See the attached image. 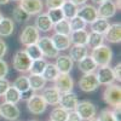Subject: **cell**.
Here are the masks:
<instances>
[{"instance_id": "1", "label": "cell", "mask_w": 121, "mask_h": 121, "mask_svg": "<svg viewBox=\"0 0 121 121\" xmlns=\"http://www.w3.org/2000/svg\"><path fill=\"white\" fill-rule=\"evenodd\" d=\"M91 57L93 58L96 64L98 67H103V65H109V63L113 59V51L112 48L107 45H100L96 48L92 50L91 52Z\"/></svg>"}, {"instance_id": "2", "label": "cell", "mask_w": 121, "mask_h": 121, "mask_svg": "<svg viewBox=\"0 0 121 121\" xmlns=\"http://www.w3.org/2000/svg\"><path fill=\"white\" fill-rule=\"evenodd\" d=\"M104 102L110 107H120L121 104V87L116 84L107 85L103 92Z\"/></svg>"}, {"instance_id": "3", "label": "cell", "mask_w": 121, "mask_h": 121, "mask_svg": "<svg viewBox=\"0 0 121 121\" xmlns=\"http://www.w3.org/2000/svg\"><path fill=\"white\" fill-rule=\"evenodd\" d=\"M30 64H32V59L27 55L26 51L21 50V51H17L13 56V68L17 72L21 73H27L30 69Z\"/></svg>"}, {"instance_id": "4", "label": "cell", "mask_w": 121, "mask_h": 121, "mask_svg": "<svg viewBox=\"0 0 121 121\" xmlns=\"http://www.w3.org/2000/svg\"><path fill=\"white\" fill-rule=\"evenodd\" d=\"M39 38H40L39 30L35 28V26L29 24V26H26L24 29L22 30L21 36H19V41H21L22 45L28 46L32 44H36Z\"/></svg>"}, {"instance_id": "5", "label": "cell", "mask_w": 121, "mask_h": 121, "mask_svg": "<svg viewBox=\"0 0 121 121\" xmlns=\"http://www.w3.org/2000/svg\"><path fill=\"white\" fill-rule=\"evenodd\" d=\"M75 112L79 114V116L82 120H90L97 115V109L93 103L88 102V100H82V102H78Z\"/></svg>"}, {"instance_id": "6", "label": "cell", "mask_w": 121, "mask_h": 121, "mask_svg": "<svg viewBox=\"0 0 121 121\" xmlns=\"http://www.w3.org/2000/svg\"><path fill=\"white\" fill-rule=\"evenodd\" d=\"M27 107L28 110L34 115H41L46 108L47 104L44 100V98L41 97V95H33L28 100H27Z\"/></svg>"}, {"instance_id": "7", "label": "cell", "mask_w": 121, "mask_h": 121, "mask_svg": "<svg viewBox=\"0 0 121 121\" xmlns=\"http://www.w3.org/2000/svg\"><path fill=\"white\" fill-rule=\"evenodd\" d=\"M79 87L84 92H92V91H96L99 87V82L98 79L96 76L95 73H87L84 74V76L80 78L79 80Z\"/></svg>"}, {"instance_id": "8", "label": "cell", "mask_w": 121, "mask_h": 121, "mask_svg": "<svg viewBox=\"0 0 121 121\" xmlns=\"http://www.w3.org/2000/svg\"><path fill=\"white\" fill-rule=\"evenodd\" d=\"M38 46L40 47L43 52V56H46L47 58H56L57 56H59V51L55 47V45L51 41V38L48 36H43V38H39L38 40Z\"/></svg>"}, {"instance_id": "9", "label": "cell", "mask_w": 121, "mask_h": 121, "mask_svg": "<svg viewBox=\"0 0 121 121\" xmlns=\"http://www.w3.org/2000/svg\"><path fill=\"white\" fill-rule=\"evenodd\" d=\"M76 16L82 18L86 23H90V24L98 18L97 9L93 5H90V4H85V5H81L80 7H78Z\"/></svg>"}, {"instance_id": "10", "label": "cell", "mask_w": 121, "mask_h": 121, "mask_svg": "<svg viewBox=\"0 0 121 121\" xmlns=\"http://www.w3.org/2000/svg\"><path fill=\"white\" fill-rule=\"evenodd\" d=\"M55 87L60 93L70 92L74 87V80L69 74H59L55 80Z\"/></svg>"}, {"instance_id": "11", "label": "cell", "mask_w": 121, "mask_h": 121, "mask_svg": "<svg viewBox=\"0 0 121 121\" xmlns=\"http://www.w3.org/2000/svg\"><path fill=\"white\" fill-rule=\"evenodd\" d=\"M0 115L6 120L16 121L19 117V115H21V112H19L17 104L4 102L1 105H0Z\"/></svg>"}, {"instance_id": "12", "label": "cell", "mask_w": 121, "mask_h": 121, "mask_svg": "<svg viewBox=\"0 0 121 121\" xmlns=\"http://www.w3.org/2000/svg\"><path fill=\"white\" fill-rule=\"evenodd\" d=\"M78 102H79V100H78L76 93H74L73 91H70V92L60 93V98H59L58 105L62 107L63 109H65L67 112H72V110H75Z\"/></svg>"}, {"instance_id": "13", "label": "cell", "mask_w": 121, "mask_h": 121, "mask_svg": "<svg viewBox=\"0 0 121 121\" xmlns=\"http://www.w3.org/2000/svg\"><path fill=\"white\" fill-rule=\"evenodd\" d=\"M116 11H117V7H116L115 3L112 1V0H105V1L100 3L99 7L97 9L98 17L104 18V19H109V18L114 17Z\"/></svg>"}, {"instance_id": "14", "label": "cell", "mask_w": 121, "mask_h": 121, "mask_svg": "<svg viewBox=\"0 0 121 121\" xmlns=\"http://www.w3.org/2000/svg\"><path fill=\"white\" fill-rule=\"evenodd\" d=\"M19 7H22L27 13L33 16L41 13V11L44 10V4L41 0H21Z\"/></svg>"}, {"instance_id": "15", "label": "cell", "mask_w": 121, "mask_h": 121, "mask_svg": "<svg viewBox=\"0 0 121 121\" xmlns=\"http://www.w3.org/2000/svg\"><path fill=\"white\" fill-rule=\"evenodd\" d=\"M97 79H98V82L99 85H110L115 81V78H114V73H113V69L110 68L109 65H103V67H99L97 70V74H96Z\"/></svg>"}, {"instance_id": "16", "label": "cell", "mask_w": 121, "mask_h": 121, "mask_svg": "<svg viewBox=\"0 0 121 121\" xmlns=\"http://www.w3.org/2000/svg\"><path fill=\"white\" fill-rule=\"evenodd\" d=\"M56 67L58 69L59 74H69L73 69L74 62L68 55H62V56H57L56 57Z\"/></svg>"}, {"instance_id": "17", "label": "cell", "mask_w": 121, "mask_h": 121, "mask_svg": "<svg viewBox=\"0 0 121 121\" xmlns=\"http://www.w3.org/2000/svg\"><path fill=\"white\" fill-rule=\"evenodd\" d=\"M41 97L46 102V104L50 105H58L59 98H60V92L53 86V87H44Z\"/></svg>"}, {"instance_id": "18", "label": "cell", "mask_w": 121, "mask_h": 121, "mask_svg": "<svg viewBox=\"0 0 121 121\" xmlns=\"http://www.w3.org/2000/svg\"><path fill=\"white\" fill-rule=\"evenodd\" d=\"M103 36L109 43H113V44L120 43V40H121V24L120 23L109 24L107 32L103 34Z\"/></svg>"}, {"instance_id": "19", "label": "cell", "mask_w": 121, "mask_h": 121, "mask_svg": "<svg viewBox=\"0 0 121 121\" xmlns=\"http://www.w3.org/2000/svg\"><path fill=\"white\" fill-rule=\"evenodd\" d=\"M51 41H52V44L55 45V47L58 50V51H65V50H68L70 46H72L69 35H63V34L55 33L51 36Z\"/></svg>"}, {"instance_id": "20", "label": "cell", "mask_w": 121, "mask_h": 121, "mask_svg": "<svg viewBox=\"0 0 121 121\" xmlns=\"http://www.w3.org/2000/svg\"><path fill=\"white\" fill-rule=\"evenodd\" d=\"M53 23L50 21V18L47 17L46 13H39L35 18V28L39 30V32H44L47 33L52 29Z\"/></svg>"}, {"instance_id": "21", "label": "cell", "mask_w": 121, "mask_h": 121, "mask_svg": "<svg viewBox=\"0 0 121 121\" xmlns=\"http://www.w3.org/2000/svg\"><path fill=\"white\" fill-rule=\"evenodd\" d=\"M78 64H79V70H80V72H82L84 74L95 73V70L98 68V65L96 64V62L93 60V58L91 56L84 57L80 62H78Z\"/></svg>"}, {"instance_id": "22", "label": "cell", "mask_w": 121, "mask_h": 121, "mask_svg": "<svg viewBox=\"0 0 121 121\" xmlns=\"http://www.w3.org/2000/svg\"><path fill=\"white\" fill-rule=\"evenodd\" d=\"M69 57L73 59V62H80L84 57L87 56V47L84 45H73L70 46Z\"/></svg>"}, {"instance_id": "23", "label": "cell", "mask_w": 121, "mask_h": 121, "mask_svg": "<svg viewBox=\"0 0 121 121\" xmlns=\"http://www.w3.org/2000/svg\"><path fill=\"white\" fill-rule=\"evenodd\" d=\"M87 36H88V33L86 32L85 29L75 30V32H72V33L69 34L72 45H84V46H86Z\"/></svg>"}, {"instance_id": "24", "label": "cell", "mask_w": 121, "mask_h": 121, "mask_svg": "<svg viewBox=\"0 0 121 121\" xmlns=\"http://www.w3.org/2000/svg\"><path fill=\"white\" fill-rule=\"evenodd\" d=\"M15 30V24L11 18H3L0 21V36H10Z\"/></svg>"}, {"instance_id": "25", "label": "cell", "mask_w": 121, "mask_h": 121, "mask_svg": "<svg viewBox=\"0 0 121 121\" xmlns=\"http://www.w3.org/2000/svg\"><path fill=\"white\" fill-rule=\"evenodd\" d=\"M29 80V87L33 91H39L43 90L46 85V80L43 78V75H35V74H30L28 76Z\"/></svg>"}, {"instance_id": "26", "label": "cell", "mask_w": 121, "mask_h": 121, "mask_svg": "<svg viewBox=\"0 0 121 121\" xmlns=\"http://www.w3.org/2000/svg\"><path fill=\"white\" fill-rule=\"evenodd\" d=\"M104 41V36L103 34H99V33H95V32H91L87 36V43H86V47L88 48H96L100 45H103Z\"/></svg>"}, {"instance_id": "27", "label": "cell", "mask_w": 121, "mask_h": 121, "mask_svg": "<svg viewBox=\"0 0 121 121\" xmlns=\"http://www.w3.org/2000/svg\"><path fill=\"white\" fill-rule=\"evenodd\" d=\"M43 78L46 80V81H55L56 78L59 75V72L56 67V64L53 63H46V67L43 72Z\"/></svg>"}, {"instance_id": "28", "label": "cell", "mask_w": 121, "mask_h": 121, "mask_svg": "<svg viewBox=\"0 0 121 121\" xmlns=\"http://www.w3.org/2000/svg\"><path fill=\"white\" fill-rule=\"evenodd\" d=\"M109 21L108 19H104V18H100L98 17L96 21H93L91 23V30L95 33H99V34H104L107 32V29L109 27Z\"/></svg>"}, {"instance_id": "29", "label": "cell", "mask_w": 121, "mask_h": 121, "mask_svg": "<svg viewBox=\"0 0 121 121\" xmlns=\"http://www.w3.org/2000/svg\"><path fill=\"white\" fill-rule=\"evenodd\" d=\"M78 7L75 4H73L72 1H69V0H65V1L63 3L62 5V11H63V16L65 19H70V18H73L76 16L78 13Z\"/></svg>"}, {"instance_id": "30", "label": "cell", "mask_w": 121, "mask_h": 121, "mask_svg": "<svg viewBox=\"0 0 121 121\" xmlns=\"http://www.w3.org/2000/svg\"><path fill=\"white\" fill-rule=\"evenodd\" d=\"M4 97H5V102L17 104L19 100H21V92H19L17 88H15L13 86H10L9 90L5 92Z\"/></svg>"}, {"instance_id": "31", "label": "cell", "mask_w": 121, "mask_h": 121, "mask_svg": "<svg viewBox=\"0 0 121 121\" xmlns=\"http://www.w3.org/2000/svg\"><path fill=\"white\" fill-rule=\"evenodd\" d=\"M53 30L57 34H63V35H69L72 33V29H70V24H69V19L63 18L62 21H59L57 23L53 24Z\"/></svg>"}, {"instance_id": "32", "label": "cell", "mask_w": 121, "mask_h": 121, "mask_svg": "<svg viewBox=\"0 0 121 121\" xmlns=\"http://www.w3.org/2000/svg\"><path fill=\"white\" fill-rule=\"evenodd\" d=\"M68 113L69 112H67L62 107H55L52 109L51 114H50V120L51 121H67Z\"/></svg>"}, {"instance_id": "33", "label": "cell", "mask_w": 121, "mask_h": 121, "mask_svg": "<svg viewBox=\"0 0 121 121\" xmlns=\"http://www.w3.org/2000/svg\"><path fill=\"white\" fill-rule=\"evenodd\" d=\"M46 63H47V62H46L44 58L32 60L29 73H30V74H35V75H41L43 72H44V69H45V67H46Z\"/></svg>"}, {"instance_id": "34", "label": "cell", "mask_w": 121, "mask_h": 121, "mask_svg": "<svg viewBox=\"0 0 121 121\" xmlns=\"http://www.w3.org/2000/svg\"><path fill=\"white\" fill-rule=\"evenodd\" d=\"M26 52L27 55L30 57V59L32 60H35V59H40L43 58V52L41 50H40V47L38 46V44H32V45H28L27 48H26Z\"/></svg>"}, {"instance_id": "35", "label": "cell", "mask_w": 121, "mask_h": 121, "mask_svg": "<svg viewBox=\"0 0 121 121\" xmlns=\"http://www.w3.org/2000/svg\"><path fill=\"white\" fill-rule=\"evenodd\" d=\"M12 86H13L15 88H17L19 92H23V91L29 90L30 87H29V80H28V76H24V75L18 76V78L15 80V81H13Z\"/></svg>"}, {"instance_id": "36", "label": "cell", "mask_w": 121, "mask_h": 121, "mask_svg": "<svg viewBox=\"0 0 121 121\" xmlns=\"http://www.w3.org/2000/svg\"><path fill=\"white\" fill-rule=\"evenodd\" d=\"M47 17L50 18V21H51L53 24L59 22V21H62V19L64 18L63 16V11H62V9L58 7V9H48V11H47Z\"/></svg>"}, {"instance_id": "37", "label": "cell", "mask_w": 121, "mask_h": 121, "mask_svg": "<svg viewBox=\"0 0 121 121\" xmlns=\"http://www.w3.org/2000/svg\"><path fill=\"white\" fill-rule=\"evenodd\" d=\"M12 17H13V19H15L16 22H19V23H21V22H26V21H28L29 17H30V15L27 13L22 7L17 6V7L13 9Z\"/></svg>"}, {"instance_id": "38", "label": "cell", "mask_w": 121, "mask_h": 121, "mask_svg": "<svg viewBox=\"0 0 121 121\" xmlns=\"http://www.w3.org/2000/svg\"><path fill=\"white\" fill-rule=\"evenodd\" d=\"M69 24H70V29H72V32H75V30L85 29L87 23L84 21L82 18H80L79 16H75V17L69 19Z\"/></svg>"}, {"instance_id": "39", "label": "cell", "mask_w": 121, "mask_h": 121, "mask_svg": "<svg viewBox=\"0 0 121 121\" xmlns=\"http://www.w3.org/2000/svg\"><path fill=\"white\" fill-rule=\"evenodd\" d=\"M98 120H99V121H115V117H114V114H113V110L103 109L102 112L99 113Z\"/></svg>"}, {"instance_id": "40", "label": "cell", "mask_w": 121, "mask_h": 121, "mask_svg": "<svg viewBox=\"0 0 121 121\" xmlns=\"http://www.w3.org/2000/svg\"><path fill=\"white\" fill-rule=\"evenodd\" d=\"M45 1L47 9H58V7H62L65 0H45Z\"/></svg>"}, {"instance_id": "41", "label": "cell", "mask_w": 121, "mask_h": 121, "mask_svg": "<svg viewBox=\"0 0 121 121\" xmlns=\"http://www.w3.org/2000/svg\"><path fill=\"white\" fill-rule=\"evenodd\" d=\"M9 74V65L3 58H0V79L6 78Z\"/></svg>"}, {"instance_id": "42", "label": "cell", "mask_w": 121, "mask_h": 121, "mask_svg": "<svg viewBox=\"0 0 121 121\" xmlns=\"http://www.w3.org/2000/svg\"><path fill=\"white\" fill-rule=\"evenodd\" d=\"M11 86L9 82V80L5 79V78H1L0 79V96H4L5 92L9 90V87Z\"/></svg>"}, {"instance_id": "43", "label": "cell", "mask_w": 121, "mask_h": 121, "mask_svg": "<svg viewBox=\"0 0 121 121\" xmlns=\"http://www.w3.org/2000/svg\"><path fill=\"white\" fill-rule=\"evenodd\" d=\"M67 121H84V120L79 116V114L75 112V110H72V112H69V113H68Z\"/></svg>"}, {"instance_id": "44", "label": "cell", "mask_w": 121, "mask_h": 121, "mask_svg": "<svg viewBox=\"0 0 121 121\" xmlns=\"http://www.w3.org/2000/svg\"><path fill=\"white\" fill-rule=\"evenodd\" d=\"M34 92H35V91H33L32 88H29V90H27V91H23V92H21V100H28L33 95H35Z\"/></svg>"}, {"instance_id": "45", "label": "cell", "mask_w": 121, "mask_h": 121, "mask_svg": "<svg viewBox=\"0 0 121 121\" xmlns=\"http://www.w3.org/2000/svg\"><path fill=\"white\" fill-rule=\"evenodd\" d=\"M113 69V73H114V78H115V80H117V81H120L121 80V74H120V70H121V64L120 63H117L114 68H112Z\"/></svg>"}, {"instance_id": "46", "label": "cell", "mask_w": 121, "mask_h": 121, "mask_svg": "<svg viewBox=\"0 0 121 121\" xmlns=\"http://www.w3.org/2000/svg\"><path fill=\"white\" fill-rule=\"evenodd\" d=\"M7 52V45L3 39H0V58H3Z\"/></svg>"}, {"instance_id": "47", "label": "cell", "mask_w": 121, "mask_h": 121, "mask_svg": "<svg viewBox=\"0 0 121 121\" xmlns=\"http://www.w3.org/2000/svg\"><path fill=\"white\" fill-rule=\"evenodd\" d=\"M113 114H114V117H115V121H121V117H120V107H114V110H113Z\"/></svg>"}, {"instance_id": "48", "label": "cell", "mask_w": 121, "mask_h": 121, "mask_svg": "<svg viewBox=\"0 0 121 121\" xmlns=\"http://www.w3.org/2000/svg\"><path fill=\"white\" fill-rule=\"evenodd\" d=\"M69 1H72L76 6H81V5H85L87 3V0H69Z\"/></svg>"}, {"instance_id": "49", "label": "cell", "mask_w": 121, "mask_h": 121, "mask_svg": "<svg viewBox=\"0 0 121 121\" xmlns=\"http://www.w3.org/2000/svg\"><path fill=\"white\" fill-rule=\"evenodd\" d=\"M10 0H0V5H6Z\"/></svg>"}, {"instance_id": "50", "label": "cell", "mask_w": 121, "mask_h": 121, "mask_svg": "<svg viewBox=\"0 0 121 121\" xmlns=\"http://www.w3.org/2000/svg\"><path fill=\"white\" fill-rule=\"evenodd\" d=\"M92 1H93L95 4H100V3H103V1H105V0H92Z\"/></svg>"}, {"instance_id": "51", "label": "cell", "mask_w": 121, "mask_h": 121, "mask_svg": "<svg viewBox=\"0 0 121 121\" xmlns=\"http://www.w3.org/2000/svg\"><path fill=\"white\" fill-rule=\"evenodd\" d=\"M87 121H99V120L96 119V117H92V119H90V120H87Z\"/></svg>"}, {"instance_id": "52", "label": "cell", "mask_w": 121, "mask_h": 121, "mask_svg": "<svg viewBox=\"0 0 121 121\" xmlns=\"http://www.w3.org/2000/svg\"><path fill=\"white\" fill-rule=\"evenodd\" d=\"M3 18H4V17H3V13H1V12H0V21H1V19H3Z\"/></svg>"}, {"instance_id": "53", "label": "cell", "mask_w": 121, "mask_h": 121, "mask_svg": "<svg viewBox=\"0 0 121 121\" xmlns=\"http://www.w3.org/2000/svg\"><path fill=\"white\" fill-rule=\"evenodd\" d=\"M12 1H21V0H12Z\"/></svg>"}, {"instance_id": "54", "label": "cell", "mask_w": 121, "mask_h": 121, "mask_svg": "<svg viewBox=\"0 0 121 121\" xmlns=\"http://www.w3.org/2000/svg\"><path fill=\"white\" fill-rule=\"evenodd\" d=\"M30 121H38V120H30Z\"/></svg>"}, {"instance_id": "55", "label": "cell", "mask_w": 121, "mask_h": 121, "mask_svg": "<svg viewBox=\"0 0 121 121\" xmlns=\"http://www.w3.org/2000/svg\"><path fill=\"white\" fill-rule=\"evenodd\" d=\"M48 121H51V120H48Z\"/></svg>"}]
</instances>
